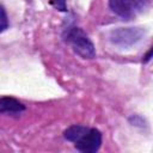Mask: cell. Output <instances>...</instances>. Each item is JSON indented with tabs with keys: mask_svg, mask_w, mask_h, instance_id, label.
Returning <instances> with one entry per match:
<instances>
[{
	"mask_svg": "<svg viewBox=\"0 0 153 153\" xmlns=\"http://www.w3.org/2000/svg\"><path fill=\"white\" fill-rule=\"evenodd\" d=\"M63 39L72 47L73 51L82 59H94L96 50L94 45L84 32L82 29L76 26L67 27L63 32Z\"/></svg>",
	"mask_w": 153,
	"mask_h": 153,
	"instance_id": "cell-1",
	"label": "cell"
},
{
	"mask_svg": "<svg viewBox=\"0 0 153 153\" xmlns=\"http://www.w3.org/2000/svg\"><path fill=\"white\" fill-rule=\"evenodd\" d=\"M151 56H152V49L146 54V56H145V59H143V62H147V61H149L151 60Z\"/></svg>",
	"mask_w": 153,
	"mask_h": 153,
	"instance_id": "cell-9",
	"label": "cell"
},
{
	"mask_svg": "<svg viewBox=\"0 0 153 153\" xmlns=\"http://www.w3.org/2000/svg\"><path fill=\"white\" fill-rule=\"evenodd\" d=\"M25 110V105L23 103H20L19 100H17L16 98L12 97H2L0 98V112H8V114H13V112H20Z\"/></svg>",
	"mask_w": 153,
	"mask_h": 153,
	"instance_id": "cell-4",
	"label": "cell"
},
{
	"mask_svg": "<svg viewBox=\"0 0 153 153\" xmlns=\"http://www.w3.org/2000/svg\"><path fill=\"white\" fill-rule=\"evenodd\" d=\"M8 27V19H7V14L5 8L0 5V33L4 32L6 29Z\"/></svg>",
	"mask_w": 153,
	"mask_h": 153,
	"instance_id": "cell-7",
	"label": "cell"
},
{
	"mask_svg": "<svg viewBox=\"0 0 153 153\" xmlns=\"http://www.w3.org/2000/svg\"><path fill=\"white\" fill-rule=\"evenodd\" d=\"M50 4H51L57 11H61V12H66V11H67L66 0H50Z\"/></svg>",
	"mask_w": 153,
	"mask_h": 153,
	"instance_id": "cell-8",
	"label": "cell"
},
{
	"mask_svg": "<svg viewBox=\"0 0 153 153\" xmlns=\"http://www.w3.org/2000/svg\"><path fill=\"white\" fill-rule=\"evenodd\" d=\"M75 148L82 153H94L102 145V133L96 128H87L74 142Z\"/></svg>",
	"mask_w": 153,
	"mask_h": 153,
	"instance_id": "cell-3",
	"label": "cell"
},
{
	"mask_svg": "<svg viewBox=\"0 0 153 153\" xmlns=\"http://www.w3.org/2000/svg\"><path fill=\"white\" fill-rule=\"evenodd\" d=\"M124 1L135 16L142 12L143 10H146L147 6L149 5V0H124Z\"/></svg>",
	"mask_w": 153,
	"mask_h": 153,
	"instance_id": "cell-6",
	"label": "cell"
},
{
	"mask_svg": "<svg viewBox=\"0 0 153 153\" xmlns=\"http://www.w3.org/2000/svg\"><path fill=\"white\" fill-rule=\"evenodd\" d=\"M145 36V30L141 27H120L110 33V41L118 47H130L139 42Z\"/></svg>",
	"mask_w": 153,
	"mask_h": 153,
	"instance_id": "cell-2",
	"label": "cell"
},
{
	"mask_svg": "<svg viewBox=\"0 0 153 153\" xmlns=\"http://www.w3.org/2000/svg\"><path fill=\"white\" fill-rule=\"evenodd\" d=\"M109 6L114 13L124 19H130L135 16L124 0H109Z\"/></svg>",
	"mask_w": 153,
	"mask_h": 153,
	"instance_id": "cell-5",
	"label": "cell"
}]
</instances>
